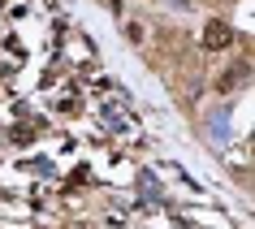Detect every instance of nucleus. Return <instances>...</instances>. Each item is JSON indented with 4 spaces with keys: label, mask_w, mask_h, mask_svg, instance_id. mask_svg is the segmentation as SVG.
<instances>
[{
    "label": "nucleus",
    "mask_w": 255,
    "mask_h": 229,
    "mask_svg": "<svg viewBox=\"0 0 255 229\" xmlns=\"http://www.w3.org/2000/svg\"><path fill=\"white\" fill-rule=\"evenodd\" d=\"M229 43H234L229 22H221V17H216V22H208V26H203V48H208V52H225Z\"/></svg>",
    "instance_id": "f257e3e1"
}]
</instances>
